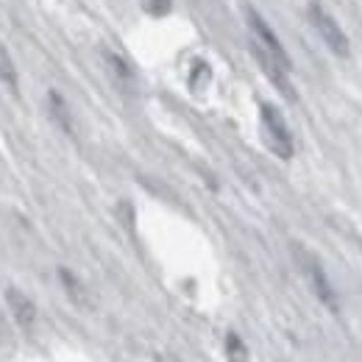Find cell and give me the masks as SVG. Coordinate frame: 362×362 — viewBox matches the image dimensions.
<instances>
[{
	"label": "cell",
	"mask_w": 362,
	"mask_h": 362,
	"mask_svg": "<svg viewBox=\"0 0 362 362\" xmlns=\"http://www.w3.org/2000/svg\"><path fill=\"white\" fill-rule=\"evenodd\" d=\"M103 62H106L109 73H112V76H115L120 84H132V81H134V73H132L129 62H126L120 53H112V50H106V53H103Z\"/></svg>",
	"instance_id": "8"
},
{
	"label": "cell",
	"mask_w": 362,
	"mask_h": 362,
	"mask_svg": "<svg viewBox=\"0 0 362 362\" xmlns=\"http://www.w3.org/2000/svg\"><path fill=\"white\" fill-rule=\"evenodd\" d=\"M47 109H50V117H53V123L64 132V134H73L76 132V126H73V112H70V106H67V100L59 95L56 90L47 92Z\"/></svg>",
	"instance_id": "6"
},
{
	"label": "cell",
	"mask_w": 362,
	"mask_h": 362,
	"mask_svg": "<svg viewBox=\"0 0 362 362\" xmlns=\"http://www.w3.org/2000/svg\"><path fill=\"white\" fill-rule=\"evenodd\" d=\"M259 120H262V134H265V142L276 156L281 159H290L296 153V142H293V134L281 117V112L271 106V103H262L259 106Z\"/></svg>",
	"instance_id": "2"
},
{
	"label": "cell",
	"mask_w": 362,
	"mask_h": 362,
	"mask_svg": "<svg viewBox=\"0 0 362 362\" xmlns=\"http://www.w3.org/2000/svg\"><path fill=\"white\" fill-rule=\"evenodd\" d=\"M307 14H310V23H313V28L317 31V37L323 40V45L329 47L334 56L346 59V56L351 53V45H349V37H346V31L340 28V23H337L317 0H310Z\"/></svg>",
	"instance_id": "1"
},
{
	"label": "cell",
	"mask_w": 362,
	"mask_h": 362,
	"mask_svg": "<svg viewBox=\"0 0 362 362\" xmlns=\"http://www.w3.org/2000/svg\"><path fill=\"white\" fill-rule=\"evenodd\" d=\"M245 23H248V28H251V37H254V45H259L262 50H268L276 62H281L287 70H290V56H287V50L284 45L279 42V37H276V31H273L271 25H268V20L257 11V8H245Z\"/></svg>",
	"instance_id": "3"
},
{
	"label": "cell",
	"mask_w": 362,
	"mask_h": 362,
	"mask_svg": "<svg viewBox=\"0 0 362 362\" xmlns=\"http://www.w3.org/2000/svg\"><path fill=\"white\" fill-rule=\"evenodd\" d=\"M6 304H8V310H11V315L14 320L23 326V329H34V323H37V304L23 293V290H17V287H8L6 290Z\"/></svg>",
	"instance_id": "5"
},
{
	"label": "cell",
	"mask_w": 362,
	"mask_h": 362,
	"mask_svg": "<svg viewBox=\"0 0 362 362\" xmlns=\"http://www.w3.org/2000/svg\"><path fill=\"white\" fill-rule=\"evenodd\" d=\"M226 357L228 362H248V349H245V343L240 340L237 332L226 334Z\"/></svg>",
	"instance_id": "10"
},
{
	"label": "cell",
	"mask_w": 362,
	"mask_h": 362,
	"mask_svg": "<svg viewBox=\"0 0 362 362\" xmlns=\"http://www.w3.org/2000/svg\"><path fill=\"white\" fill-rule=\"evenodd\" d=\"M296 254H298V262H301V271L304 276L310 279V284H313V290H315V296L320 298V304L323 307H329L332 313H337V293H334V287H332V281H329V276L323 271V265L317 262L315 257L310 254V251H301V248H296Z\"/></svg>",
	"instance_id": "4"
},
{
	"label": "cell",
	"mask_w": 362,
	"mask_h": 362,
	"mask_svg": "<svg viewBox=\"0 0 362 362\" xmlns=\"http://www.w3.org/2000/svg\"><path fill=\"white\" fill-rule=\"evenodd\" d=\"M0 81L8 87L11 92L20 90V76H17V67H14V62H11V53H8V47L0 42Z\"/></svg>",
	"instance_id": "9"
},
{
	"label": "cell",
	"mask_w": 362,
	"mask_h": 362,
	"mask_svg": "<svg viewBox=\"0 0 362 362\" xmlns=\"http://www.w3.org/2000/svg\"><path fill=\"white\" fill-rule=\"evenodd\" d=\"M209 76H212V73H209V67H206L204 62H198V64L192 67V81H189V84H192V90H201V84H206V81H209Z\"/></svg>",
	"instance_id": "11"
},
{
	"label": "cell",
	"mask_w": 362,
	"mask_h": 362,
	"mask_svg": "<svg viewBox=\"0 0 362 362\" xmlns=\"http://www.w3.org/2000/svg\"><path fill=\"white\" fill-rule=\"evenodd\" d=\"M59 281H62V287H64V293L70 296V301H73V304H78V307H90L87 287L81 284V279H78L76 273L67 271V268H59Z\"/></svg>",
	"instance_id": "7"
},
{
	"label": "cell",
	"mask_w": 362,
	"mask_h": 362,
	"mask_svg": "<svg viewBox=\"0 0 362 362\" xmlns=\"http://www.w3.org/2000/svg\"><path fill=\"white\" fill-rule=\"evenodd\" d=\"M142 6L153 14V17H165L168 11H170V6H173V0H142Z\"/></svg>",
	"instance_id": "12"
}]
</instances>
